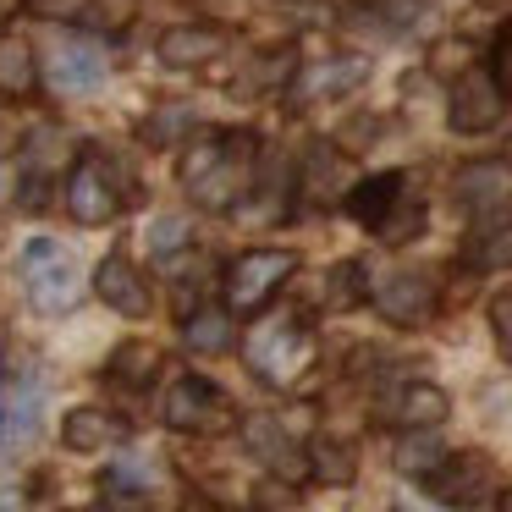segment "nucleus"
Wrapping results in <instances>:
<instances>
[{"label": "nucleus", "mask_w": 512, "mask_h": 512, "mask_svg": "<svg viewBox=\"0 0 512 512\" xmlns=\"http://www.w3.org/2000/svg\"><path fill=\"white\" fill-rule=\"evenodd\" d=\"M254 177H259V138L243 133V127L210 133L182 160V188H188V199L199 210H215V215L237 210L254 193Z\"/></svg>", "instance_id": "nucleus-1"}, {"label": "nucleus", "mask_w": 512, "mask_h": 512, "mask_svg": "<svg viewBox=\"0 0 512 512\" xmlns=\"http://www.w3.org/2000/svg\"><path fill=\"white\" fill-rule=\"evenodd\" d=\"M314 353H320V342H314L309 320H298V314H270V320H259L243 342L248 369L276 391H287L292 380L309 375Z\"/></svg>", "instance_id": "nucleus-2"}, {"label": "nucleus", "mask_w": 512, "mask_h": 512, "mask_svg": "<svg viewBox=\"0 0 512 512\" xmlns=\"http://www.w3.org/2000/svg\"><path fill=\"white\" fill-rule=\"evenodd\" d=\"M292 276H298V254H287V248H248V254H237L232 265H226V281H221L226 309L259 314Z\"/></svg>", "instance_id": "nucleus-3"}, {"label": "nucleus", "mask_w": 512, "mask_h": 512, "mask_svg": "<svg viewBox=\"0 0 512 512\" xmlns=\"http://www.w3.org/2000/svg\"><path fill=\"white\" fill-rule=\"evenodd\" d=\"M17 270H23V287L34 298V309L61 314L78 303V265H72V254L56 237H28L23 254H17Z\"/></svg>", "instance_id": "nucleus-4"}, {"label": "nucleus", "mask_w": 512, "mask_h": 512, "mask_svg": "<svg viewBox=\"0 0 512 512\" xmlns=\"http://www.w3.org/2000/svg\"><path fill=\"white\" fill-rule=\"evenodd\" d=\"M166 424L171 430H182V435H226L237 424V408H232V397H226L215 380H204V375H182L177 386L166 391Z\"/></svg>", "instance_id": "nucleus-5"}, {"label": "nucleus", "mask_w": 512, "mask_h": 512, "mask_svg": "<svg viewBox=\"0 0 512 512\" xmlns=\"http://www.w3.org/2000/svg\"><path fill=\"white\" fill-rule=\"evenodd\" d=\"M419 485L430 490L435 501H446V507H485L490 490H496V463H490L485 452H452V457H441Z\"/></svg>", "instance_id": "nucleus-6"}, {"label": "nucleus", "mask_w": 512, "mask_h": 512, "mask_svg": "<svg viewBox=\"0 0 512 512\" xmlns=\"http://www.w3.org/2000/svg\"><path fill=\"white\" fill-rule=\"evenodd\" d=\"M67 210H72L78 226H105V221H116V210H122V188H116V177H111V166H105L100 149H83L78 166H72Z\"/></svg>", "instance_id": "nucleus-7"}, {"label": "nucleus", "mask_w": 512, "mask_h": 512, "mask_svg": "<svg viewBox=\"0 0 512 512\" xmlns=\"http://www.w3.org/2000/svg\"><path fill=\"white\" fill-rule=\"evenodd\" d=\"M501 111H507V94L496 89V78L490 72H463V78L452 83V94H446V122H452V133H490V127L501 122Z\"/></svg>", "instance_id": "nucleus-8"}, {"label": "nucleus", "mask_w": 512, "mask_h": 512, "mask_svg": "<svg viewBox=\"0 0 512 512\" xmlns=\"http://www.w3.org/2000/svg\"><path fill=\"white\" fill-rule=\"evenodd\" d=\"M347 193H353L347 149H336V144H309L303 171H298V204H309V210H331V204L347 199Z\"/></svg>", "instance_id": "nucleus-9"}, {"label": "nucleus", "mask_w": 512, "mask_h": 512, "mask_svg": "<svg viewBox=\"0 0 512 512\" xmlns=\"http://www.w3.org/2000/svg\"><path fill=\"white\" fill-rule=\"evenodd\" d=\"M446 391L430 386V380H408V386H391L386 402H380V419L397 424V430H435L446 419Z\"/></svg>", "instance_id": "nucleus-10"}, {"label": "nucleus", "mask_w": 512, "mask_h": 512, "mask_svg": "<svg viewBox=\"0 0 512 512\" xmlns=\"http://www.w3.org/2000/svg\"><path fill=\"white\" fill-rule=\"evenodd\" d=\"M94 292H100V303H111L116 314H127V320H144L149 314V281L138 276V265L127 254H105L100 259Z\"/></svg>", "instance_id": "nucleus-11"}, {"label": "nucleus", "mask_w": 512, "mask_h": 512, "mask_svg": "<svg viewBox=\"0 0 512 512\" xmlns=\"http://www.w3.org/2000/svg\"><path fill=\"white\" fill-rule=\"evenodd\" d=\"M28 12L45 17V23H83L116 34V28L133 23V0H28Z\"/></svg>", "instance_id": "nucleus-12"}, {"label": "nucleus", "mask_w": 512, "mask_h": 512, "mask_svg": "<svg viewBox=\"0 0 512 512\" xmlns=\"http://www.w3.org/2000/svg\"><path fill=\"white\" fill-rule=\"evenodd\" d=\"M375 309L386 314L391 325H424L435 314V287L419 270H402V276H391L375 287Z\"/></svg>", "instance_id": "nucleus-13"}, {"label": "nucleus", "mask_w": 512, "mask_h": 512, "mask_svg": "<svg viewBox=\"0 0 512 512\" xmlns=\"http://www.w3.org/2000/svg\"><path fill=\"white\" fill-rule=\"evenodd\" d=\"M221 50H226L221 28H171V34H160L155 56H160V67H171V72H193V67H210Z\"/></svg>", "instance_id": "nucleus-14"}, {"label": "nucleus", "mask_w": 512, "mask_h": 512, "mask_svg": "<svg viewBox=\"0 0 512 512\" xmlns=\"http://www.w3.org/2000/svg\"><path fill=\"white\" fill-rule=\"evenodd\" d=\"M402 193H408V177H402V171H380V177H369V182H353V193H347L342 204H347V215H353L358 226L380 232V221L397 210Z\"/></svg>", "instance_id": "nucleus-15"}, {"label": "nucleus", "mask_w": 512, "mask_h": 512, "mask_svg": "<svg viewBox=\"0 0 512 512\" xmlns=\"http://www.w3.org/2000/svg\"><path fill=\"white\" fill-rule=\"evenodd\" d=\"M369 78V56H336L325 61V67H314L309 78L292 89V105H309V100H336V94L358 89V83Z\"/></svg>", "instance_id": "nucleus-16"}, {"label": "nucleus", "mask_w": 512, "mask_h": 512, "mask_svg": "<svg viewBox=\"0 0 512 512\" xmlns=\"http://www.w3.org/2000/svg\"><path fill=\"white\" fill-rule=\"evenodd\" d=\"M457 199L463 210H501L512 199V166L507 160H479L457 177Z\"/></svg>", "instance_id": "nucleus-17"}, {"label": "nucleus", "mask_w": 512, "mask_h": 512, "mask_svg": "<svg viewBox=\"0 0 512 512\" xmlns=\"http://www.w3.org/2000/svg\"><path fill=\"white\" fill-rule=\"evenodd\" d=\"M61 441H67L72 452H105V446L127 441V424L105 408H72L67 424H61Z\"/></svg>", "instance_id": "nucleus-18"}, {"label": "nucleus", "mask_w": 512, "mask_h": 512, "mask_svg": "<svg viewBox=\"0 0 512 512\" xmlns=\"http://www.w3.org/2000/svg\"><path fill=\"white\" fill-rule=\"evenodd\" d=\"M243 441H248V452L259 457V463H270L276 468V474H303V452L298 446H292V435L281 430L276 419H265V413H259V419H248L243 424Z\"/></svg>", "instance_id": "nucleus-19"}, {"label": "nucleus", "mask_w": 512, "mask_h": 512, "mask_svg": "<svg viewBox=\"0 0 512 512\" xmlns=\"http://www.w3.org/2000/svg\"><path fill=\"white\" fill-rule=\"evenodd\" d=\"M105 78V61L94 45H61L56 56H50V83H56L61 94H94Z\"/></svg>", "instance_id": "nucleus-20"}, {"label": "nucleus", "mask_w": 512, "mask_h": 512, "mask_svg": "<svg viewBox=\"0 0 512 512\" xmlns=\"http://www.w3.org/2000/svg\"><path fill=\"white\" fill-rule=\"evenodd\" d=\"M182 342L193 353H226L232 347V309H193L182 320Z\"/></svg>", "instance_id": "nucleus-21"}, {"label": "nucleus", "mask_w": 512, "mask_h": 512, "mask_svg": "<svg viewBox=\"0 0 512 512\" xmlns=\"http://www.w3.org/2000/svg\"><path fill=\"white\" fill-rule=\"evenodd\" d=\"M193 127H199L193 105H160V111L144 116V144H149V149H171V144H182Z\"/></svg>", "instance_id": "nucleus-22"}, {"label": "nucleus", "mask_w": 512, "mask_h": 512, "mask_svg": "<svg viewBox=\"0 0 512 512\" xmlns=\"http://www.w3.org/2000/svg\"><path fill=\"white\" fill-rule=\"evenodd\" d=\"M160 375V347L149 342H122L111 353V380H122V386H149V380Z\"/></svg>", "instance_id": "nucleus-23"}, {"label": "nucleus", "mask_w": 512, "mask_h": 512, "mask_svg": "<svg viewBox=\"0 0 512 512\" xmlns=\"http://www.w3.org/2000/svg\"><path fill=\"white\" fill-rule=\"evenodd\" d=\"M463 265H468V270H507V265H512V221L479 232L474 243L463 248Z\"/></svg>", "instance_id": "nucleus-24"}, {"label": "nucleus", "mask_w": 512, "mask_h": 512, "mask_svg": "<svg viewBox=\"0 0 512 512\" xmlns=\"http://www.w3.org/2000/svg\"><path fill=\"white\" fill-rule=\"evenodd\" d=\"M34 50L28 39H0V94H28L34 89Z\"/></svg>", "instance_id": "nucleus-25"}, {"label": "nucleus", "mask_w": 512, "mask_h": 512, "mask_svg": "<svg viewBox=\"0 0 512 512\" xmlns=\"http://www.w3.org/2000/svg\"><path fill=\"white\" fill-rule=\"evenodd\" d=\"M435 463H441V435H430V430H408V435L397 441V468H402V474L424 479Z\"/></svg>", "instance_id": "nucleus-26"}, {"label": "nucleus", "mask_w": 512, "mask_h": 512, "mask_svg": "<svg viewBox=\"0 0 512 512\" xmlns=\"http://www.w3.org/2000/svg\"><path fill=\"white\" fill-rule=\"evenodd\" d=\"M0 430H6V441H12V446H23L28 435L39 430V391H23L12 408H0Z\"/></svg>", "instance_id": "nucleus-27"}, {"label": "nucleus", "mask_w": 512, "mask_h": 512, "mask_svg": "<svg viewBox=\"0 0 512 512\" xmlns=\"http://www.w3.org/2000/svg\"><path fill=\"white\" fill-rule=\"evenodd\" d=\"M424 232V204L419 199H397V210L380 221V237L386 243H408V237H419Z\"/></svg>", "instance_id": "nucleus-28"}, {"label": "nucleus", "mask_w": 512, "mask_h": 512, "mask_svg": "<svg viewBox=\"0 0 512 512\" xmlns=\"http://www.w3.org/2000/svg\"><path fill=\"white\" fill-rule=\"evenodd\" d=\"M314 474L331 479V485H347V479H353V446L314 441Z\"/></svg>", "instance_id": "nucleus-29"}, {"label": "nucleus", "mask_w": 512, "mask_h": 512, "mask_svg": "<svg viewBox=\"0 0 512 512\" xmlns=\"http://www.w3.org/2000/svg\"><path fill=\"white\" fill-rule=\"evenodd\" d=\"M182 243H188V221H182V215H160V221L149 226V254L155 259H177Z\"/></svg>", "instance_id": "nucleus-30"}, {"label": "nucleus", "mask_w": 512, "mask_h": 512, "mask_svg": "<svg viewBox=\"0 0 512 512\" xmlns=\"http://www.w3.org/2000/svg\"><path fill=\"white\" fill-rule=\"evenodd\" d=\"M287 67H292V56H287V50H281V56H265L254 72H243V78L232 83V94H259V89H270V83H281V78H287Z\"/></svg>", "instance_id": "nucleus-31"}, {"label": "nucleus", "mask_w": 512, "mask_h": 512, "mask_svg": "<svg viewBox=\"0 0 512 512\" xmlns=\"http://www.w3.org/2000/svg\"><path fill=\"white\" fill-rule=\"evenodd\" d=\"M105 490H111V496H122V501L149 496V468L144 463H116L111 474H105Z\"/></svg>", "instance_id": "nucleus-32"}, {"label": "nucleus", "mask_w": 512, "mask_h": 512, "mask_svg": "<svg viewBox=\"0 0 512 512\" xmlns=\"http://www.w3.org/2000/svg\"><path fill=\"white\" fill-rule=\"evenodd\" d=\"M358 276H364V270H358L353 259H347V265H336L331 276H325V287H331V303H336V309H353V303H364V281H358Z\"/></svg>", "instance_id": "nucleus-33"}, {"label": "nucleus", "mask_w": 512, "mask_h": 512, "mask_svg": "<svg viewBox=\"0 0 512 512\" xmlns=\"http://www.w3.org/2000/svg\"><path fill=\"white\" fill-rule=\"evenodd\" d=\"M490 78H496V89L507 94V105H512V23L496 28V45H490Z\"/></svg>", "instance_id": "nucleus-34"}, {"label": "nucleus", "mask_w": 512, "mask_h": 512, "mask_svg": "<svg viewBox=\"0 0 512 512\" xmlns=\"http://www.w3.org/2000/svg\"><path fill=\"white\" fill-rule=\"evenodd\" d=\"M490 331H496V347L512 358V287H501L490 298Z\"/></svg>", "instance_id": "nucleus-35"}, {"label": "nucleus", "mask_w": 512, "mask_h": 512, "mask_svg": "<svg viewBox=\"0 0 512 512\" xmlns=\"http://www.w3.org/2000/svg\"><path fill=\"white\" fill-rule=\"evenodd\" d=\"M23 6H28V0H0V23H12V17L23 12Z\"/></svg>", "instance_id": "nucleus-36"}, {"label": "nucleus", "mask_w": 512, "mask_h": 512, "mask_svg": "<svg viewBox=\"0 0 512 512\" xmlns=\"http://www.w3.org/2000/svg\"><path fill=\"white\" fill-rule=\"evenodd\" d=\"M0 512H23V501H17L12 490H0Z\"/></svg>", "instance_id": "nucleus-37"}, {"label": "nucleus", "mask_w": 512, "mask_h": 512, "mask_svg": "<svg viewBox=\"0 0 512 512\" xmlns=\"http://www.w3.org/2000/svg\"><path fill=\"white\" fill-rule=\"evenodd\" d=\"M72 512H105V507H72Z\"/></svg>", "instance_id": "nucleus-38"}, {"label": "nucleus", "mask_w": 512, "mask_h": 512, "mask_svg": "<svg viewBox=\"0 0 512 512\" xmlns=\"http://www.w3.org/2000/svg\"><path fill=\"white\" fill-rule=\"evenodd\" d=\"M507 512H512V496H507Z\"/></svg>", "instance_id": "nucleus-39"}]
</instances>
